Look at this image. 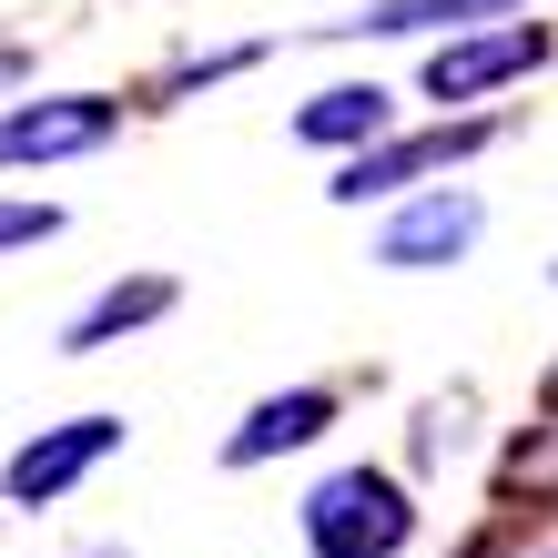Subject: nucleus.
I'll return each mask as SVG.
<instances>
[{
    "instance_id": "f3484780",
    "label": "nucleus",
    "mask_w": 558,
    "mask_h": 558,
    "mask_svg": "<svg viewBox=\"0 0 558 558\" xmlns=\"http://www.w3.org/2000/svg\"><path fill=\"white\" fill-rule=\"evenodd\" d=\"M548 275H558V265H548Z\"/></svg>"
},
{
    "instance_id": "6e6552de",
    "label": "nucleus",
    "mask_w": 558,
    "mask_h": 558,
    "mask_svg": "<svg viewBox=\"0 0 558 558\" xmlns=\"http://www.w3.org/2000/svg\"><path fill=\"white\" fill-rule=\"evenodd\" d=\"M153 315H173V275H122V284H102L72 325H61V355H102L112 336H133V325H153Z\"/></svg>"
},
{
    "instance_id": "f8f14e48",
    "label": "nucleus",
    "mask_w": 558,
    "mask_h": 558,
    "mask_svg": "<svg viewBox=\"0 0 558 558\" xmlns=\"http://www.w3.org/2000/svg\"><path fill=\"white\" fill-rule=\"evenodd\" d=\"M498 477H508V487H529V498H558V426L518 437V447L498 457Z\"/></svg>"
},
{
    "instance_id": "dca6fc26",
    "label": "nucleus",
    "mask_w": 558,
    "mask_h": 558,
    "mask_svg": "<svg viewBox=\"0 0 558 558\" xmlns=\"http://www.w3.org/2000/svg\"><path fill=\"white\" fill-rule=\"evenodd\" d=\"M92 558H122V548H92Z\"/></svg>"
},
{
    "instance_id": "ddd939ff",
    "label": "nucleus",
    "mask_w": 558,
    "mask_h": 558,
    "mask_svg": "<svg viewBox=\"0 0 558 558\" xmlns=\"http://www.w3.org/2000/svg\"><path fill=\"white\" fill-rule=\"evenodd\" d=\"M61 234V204H0V254L11 244H51Z\"/></svg>"
},
{
    "instance_id": "9d476101",
    "label": "nucleus",
    "mask_w": 558,
    "mask_h": 558,
    "mask_svg": "<svg viewBox=\"0 0 558 558\" xmlns=\"http://www.w3.org/2000/svg\"><path fill=\"white\" fill-rule=\"evenodd\" d=\"M477 11H518V0H376V11L325 21V31H336V41H416V31H437V21H477Z\"/></svg>"
},
{
    "instance_id": "4468645a",
    "label": "nucleus",
    "mask_w": 558,
    "mask_h": 558,
    "mask_svg": "<svg viewBox=\"0 0 558 558\" xmlns=\"http://www.w3.org/2000/svg\"><path fill=\"white\" fill-rule=\"evenodd\" d=\"M31 82V41H0V92H21Z\"/></svg>"
},
{
    "instance_id": "39448f33",
    "label": "nucleus",
    "mask_w": 558,
    "mask_h": 558,
    "mask_svg": "<svg viewBox=\"0 0 558 558\" xmlns=\"http://www.w3.org/2000/svg\"><path fill=\"white\" fill-rule=\"evenodd\" d=\"M487 234V204L468 183H437V193H416V204L376 234V265H397V275H426V265H457Z\"/></svg>"
},
{
    "instance_id": "2eb2a0df",
    "label": "nucleus",
    "mask_w": 558,
    "mask_h": 558,
    "mask_svg": "<svg viewBox=\"0 0 558 558\" xmlns=\"http://www.w3.org/2000/svg\"><path fill=\"white\" fill-rule=\"evenodd\" d=\"M548 416H558V366H548Z\"/></svg>"
},
{
    "instance_id": "20e7f679",
    "label": "nucleus",
    "mask_w": 558,
    "mask_h": 558,
    "mask_svg": "<svg viewBox=\"0 0 558 558\" xmlns=\"http://www.w3.org/2000/svg\"><path fill=\"white\" fill-rule=\"evenodd\" d=\"M112 133H122L112 92H51V102L0 112V162H72V153H102Z\"/></svg>"
},
{
    "instance_id": "9b49d317",
    "label": "nucleus",
    "mask_w": 558,
    "mask_h": 558,
    "mask_svg": "<svg viewBox=\"0 0 558 558\" xmlns=\"http://www.w3.org/2000/svg\"><path fill=\"white\" fill-rule=\"evenodd\" d=\"M468 558H558V508H508Z\"/></svg>"
},
{
    "instance_id": "423d86ee",
    "label": "nucleus",
    "mask_w": 558,
    "mask_h": 558,
    "mask_svg": "<svg viewBox=\"0 0 558 558\" xmlns=\"http://www.w3.org/2000/svg\"><path fill=\"white\" fill-rule=\"evenodd\" d=\"M558 41L538 21H518V31H477V41H447V51H426V92L437 102H487L498 82H518V72H538Z\"/></svg>"
},
{
    "instance_id": "f03ea898",
    "label": "nucleus",
    "mask_w": 558,
    "mask_h": 558,
    "mask_svg": "<svg viewBox=\"0 0 558 558\" xmlns=\"http://www.w3.org/2000/svg\"><path fill=\"white\" fill-rule=\"evenodd\" d=\"M498 143V122H426V133H397V143H366V153H345V173L325 183L336 204H376V193H407V183H437L457 173L468 153Z\"/></svg>"
},
{
    "instance_id": "1a4fd4ad",
    "label": "nucleus",
    "mask_w": 558,
    "mask_h": 558,
    "mask_svg": "<svg viewBox=\"0 0 558 558\" xmlns=\"http://www.w3.org/2000/svg\"><path fill=\"white\" fill-rule=\"evenodd\" d=\"M386 122H397V102H386L376 82H336V92H315V102L294 112V143H325V153L355 143L366 153V143H386Z\"/></svg>"
},
{
    "instance_id": "0eeeda50",
    "label": "nucleus",
    "mask_w": 558,
    "mask_h": 558,
    "mask_svg": "<svg viewBox=\"0 0 558 558\" xmlns=\"http://www.w3.org/2000/svg\"><path fill=\"white\" fill-rule=\"evenodd\" d=\"M325 426H336V386H284V397H265L234 437H223V468H265V457H284V447H315Z\"/></svg>"
},
{
    "instance_id": "7ed1b4c3",
    "label": "nucleus",
    "mask_w": 558,
    "mask_h": 558,
    "mask_svg": "<svg viewBox=\"0 0 558 558\" xmlns=\"http://www.w3.org/2000/svg\"><path fill=\"white\" fill-rule=\"evenodd\" d=\"M122 447V416H72V426H41L11 468H0V498L11 508H51V498H72V487L102 468V457Z\"/></svg>"
},
{
    "instance_id": "f257e3e1",
    "label": "nucleus",
    "mask_w": 558,
    "mask_h": 558,
    "mask_svg": "<svg viewBox=\"0 0 558 558\" xmlns=\"http://www.w3.org/2000/svg\"><path fill=\"white\" fill-rule=\"evenodd\" d=\"M416 538V498L386 468H336L305 498V548L315 558H397Z\"/></svg>"
}]
</instances>
